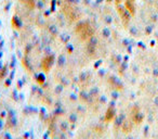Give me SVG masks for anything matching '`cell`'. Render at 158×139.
<instances>
[{
    "label": "cell",
    "mask_w": 158,
    "mask_h": 139,
    "mask_svg": "<svg viewBox=\"0 0 158 139\" xmlns=\"http://www.w3.org/2000/svg\"><path fill=\"white\" fill-rule=\"evenodd\" d=\"M126 7H127V9L129 10L131 13H134V6L133 3H132L131 0H128L127 2H126Z\"/></svg>",
    "instance_id": "obj_1"
}]
</instances>
